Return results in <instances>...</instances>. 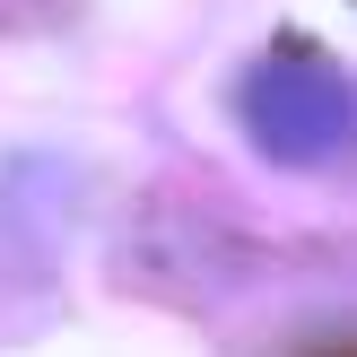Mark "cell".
I'll use <instances>...</instances> for the list:
<instances>
[{
    "instance_id": "obj_1",
    "label": "cell",
    "mask_w": 357,
    "mask_h": 357,
    "mask_svg": "<svg viewBox=\"0 0 357 357\" xmlns=\"http://www.w3.org/2000/svg\"><path fill=\"white\" fill-rule=\"evenodd\" d=\"M236 114H244V131H253V149L279 157V166H331V157L349 149V79H340V61L314 52V44L271 52V61L244 79Z\"/></svg>"
}]
</instances>
